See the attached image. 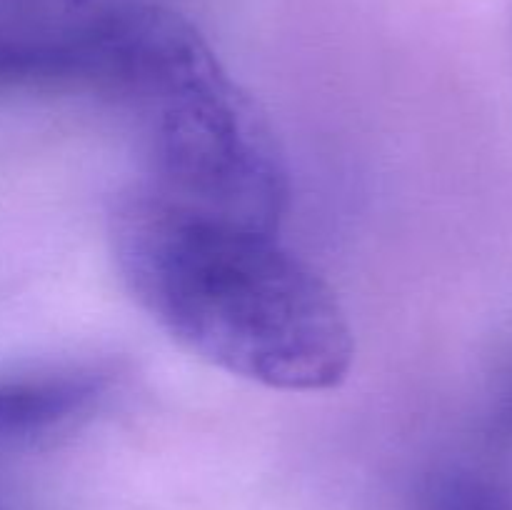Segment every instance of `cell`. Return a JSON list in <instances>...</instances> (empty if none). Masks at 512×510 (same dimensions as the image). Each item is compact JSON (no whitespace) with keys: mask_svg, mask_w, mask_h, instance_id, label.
Instances as JSON below:
<instances>
[{"mask_svg":"<svg viewBox=\"0 0 512 510\" xmlns=\"http://www.w3.org/2000/svg\"><path fill=\"white\" fill-rule=\"evenodd\" d=\"M113 370L65 365L0 378V448L35 443L78 425L105 403Z\"/></svg>","mask_w":512,"mask_h":510,"instance_id":"obj_3","label":"cell"},{"mask_svg":"<svg viewBox=\"0 0 512 510\" xmlns=\"http://www.w3.org/2000/svg\"><path fill=\"white\" fill-rule=\"evenodd\" d=\"M443 510H498L490 500L480 498V495L468 493V490H455V493H448L445 498Z\"/></svg>","mask_w":512,"mask_h":510,"instance_id":"obj_4","label":"cell"},{"mask_svg":"<svg viewBox=\"0 0 512 510\" xmlns=\"http://www.w3.org/2000/svg\"><path fill=\"white\" fill-rule=\"evenodd\" d=\"M108 240L135 303L205 363L288 393L348 378L355 335L338 293L273 230L138 185L115 200Z\"/></svg>","mask_w":512,"mask_h":510,"instance_id":"obj_1","label":"cell"},{"mask_svg":"<svg viewBox=\"0 0 512 510\" xmlns=\"http://www.w3.org/2000/svg\"><path fill=\"white\" fill-rule=\"evenodd\" d=\"M103 100L140 140L158 195L278 233L290 173L275 130L208 40L160 0H130Z\"/></svg>","mask_w":512,"mask_h":510,"instance_id":"obj_2","label":"cell"}]
</instances>
